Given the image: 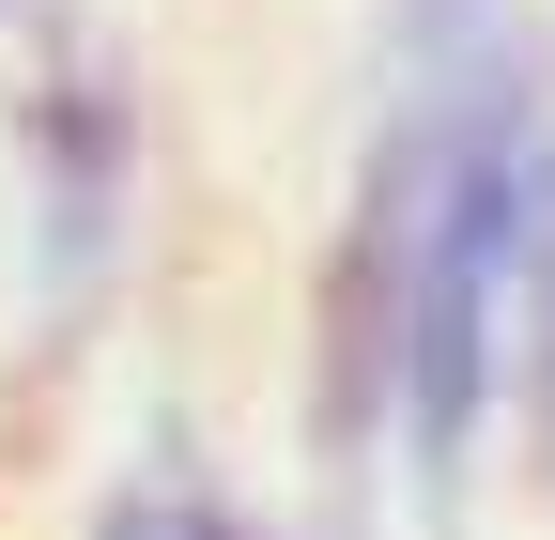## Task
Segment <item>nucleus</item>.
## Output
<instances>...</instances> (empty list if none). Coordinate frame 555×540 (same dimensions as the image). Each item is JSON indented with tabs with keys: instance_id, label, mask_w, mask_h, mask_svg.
Instances as JSON below:
<instances>
[{
	"instance_id": "1",
	"label": "nucleus",
	"mask_w": 555,
	"mask_h": 540,
	"mask_svg": "<svg viewBox=\"0 0 555 540\" xmlns=\"http://www.w3.org/2000/svg\"><path fill=\"white\" fill-rule=\"evenodd\" d=\"M124 217H139V108L108 62H31L16 93V262H31V309L78 324L124 279Z\"/></svg>"
},
{
	"instance_id": "2",
	"label": "nucleus",
	"mask_w": 555,
	"mask_h": 540,
	"mask_svg": "<svg viewBox=\"0 0 555 540\" xmlns=\"http://www.w3.org/2000/svg\"><path fill=\"white\" fill-rule=\"evenodd\" d=\"M93 540H262L232 494H201V479H124L108 510H93Z\"/></svg>"
},
{
	"instance_id": "3",
	"label": "nucleus",
	"mask_w": 555,
	"mask_h": 540,
	"mask_svg": "<svg viewBox=\"0 0 555 540\" xmlns=\"http://www.w3.org/2000/svg\"><path fill=\"white\" fill-rule=\"evenodd\" d=\"M0 16H47V0H0Z\"/></svg>"
}]
</instances>
